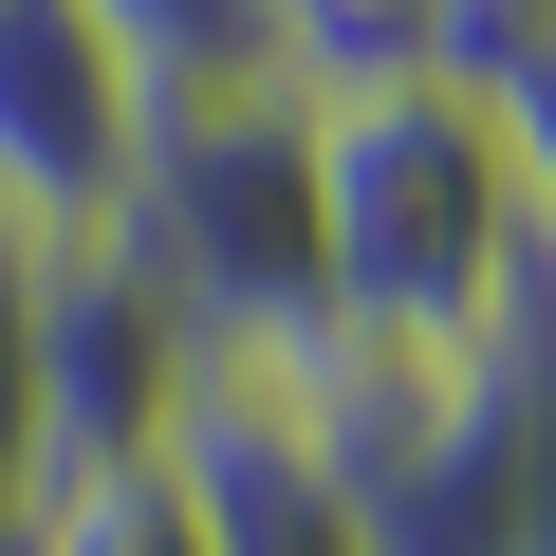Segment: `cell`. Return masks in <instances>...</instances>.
Listing matches in <instances>:
<instances>
[{"instance_id":"6da1fadb","label":"cell","mask_w":556,"mask_h":556,"mask_svg":"<svg viewBox=\"0 0 556 556\" xmlns=\"http://www.w3.org/2000/svg\"><path fill=\"white\" fill-rule=\"evenodd\" d=\"M316 241H334V334H390V353H519L556 316L501 112L445 56L316 93Z\"/></svg>"},{"instance_id":"7a4b0ae2","label":"cell","mask_w":556,"mask_h":556,"mask_svg":"<svg viewBox=\"0 0 556 556\" xmlns=\"http://www.w3.org/2000/svg\"><path fill=\"white\" fill-rule=\"evenodd\" d=\"M130 278L204 334V371H278L334 334V241H316V93H204L149 130Z\"/></svg>"},{"instance_id":"9c48e42d","label":"cell","mask_w":556,"mask_h":556,"mask_svg":"<svg viewBox=\"0 0 556 556\" xmlns=\"http://www.w3.org/2000/svg\"><path fill=\"white\" fill-rule=\"evenodd\" d=\"M38 278H56V260L0 223V538H20V501L56 482V427H38Z\"/></svg>"},{"instance_id":"3957f363","label":"cell","mask_w":556,"mask_h":556,"mask_svg":"<svg viewBox=\"0 0 556 556\" xmlns=\"http://www.w3.org/2000/svg\"><path fill=\"white\" fill-rule=\"evenodd\" d=\"M149 130H167V112L130 93V56L75 20V0H0V223H20L38 260L130 241Z\"/></svg>"},{"instance_id":"277c9868","label":"cell","mask_w":556,"mask_h":556,"mask_svg":"<svg viewBox=\"0 0 556 556\" xmlns=\"http://www.w3.org/2000/svg\"><path fill=\"white\" fill-rule=\"evenodd\" d=\"M186 408H204V334L130 278V241L56 260L38 278V427H56V464H149Z\"/></svg>"},{"instance_id":"5b68a950","label":"cell","mask_w":556,"mask_h":556,"mask_svg":"<svg viewBox=\"0 0 556 556\" xmlns=\"http://www.w3.org/2000/svg\"><path fill=\"white\" fill-rule=\"evenodd\" d=\"M167 464H186V501H204V556H371L353 501L298 464V427H278L260 390H223V371H204V408L167 427Z\"/></svg>"},{"instance_id":"52a82bcc","label":"cell","mask_w":556,"mask_h":556,"mask_svg":"<svg viewBox=\"0 0 556 556\" xmlns=\"http://www.w3.org/2000/svg\"><path fill=\"white\" fill-rule=\"evenodd\" d=\"M75 20L130 56L149 112H204V93H260L278 75V0H75Z\"/></svg>"},{"instance_id":"8992f818","label":"cell","mask_w":556,"mask_h":556,"mask_svg":"<svg viewBox=\"0 0 556 556\" xmlns=\"http://www.w3.org/2000/svg\"><path fill=\"white\" fill-rule=\"evenodd\" d=\"M427 56L501 112L519 223H538V278H556V0H427Z\"/></svg>"},{"instance_id":"ba28073f","label":"cell","mask_w":556,"mask_h":556,"mask_svg":"<svg viewBox=\"0 0 556 556\" xmlns=\"http://www.w3.org/2000/svg\"><path fill=\"white\" fill-rule=\"evenodd\" d=\"M0 556H204V501H186L167 445H149V464H56Z\"/></svg>"}]
</instances>
